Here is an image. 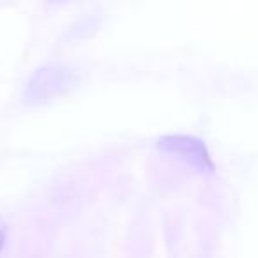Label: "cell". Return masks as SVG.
I'll use <instances>...</instances> for the list:
<instances>
[{
	"mask_svg": "<svg viewBox=\"0 0 258 258\" xmlns=\"http://www.w3.org/2000/svg\"><path fill=\"white\" fill-rule=\"evenodd\" d=\"M71 85V71L60 68V66H46V68H43L34 75L25 96L32 103H43V101H48L51 97H57L58 94L68 90Z\"/></svg>",
	"mask_w": 258,
	"mask_h": 258,
	"instance_id": "obj_1",
	"label": "cell"
},
{
	"mask_svg": "<svg viewBox=\"0 0 258 258\" xmlns=\"http://www.w3.org/2000/svg\"><path fill=\"white\" fill-rule=\"evenodd\" d=\"M2 244H4V230L0 226V247H2Z\"/></svg>",
	"mask_w": 258,
	"mask_h": 258,
	"instance_id": "obj_2",
	"label": "cell"
}]
</instances>
